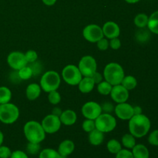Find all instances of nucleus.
I'll list each match as a JSON object with an SVG mask.
<instances>
[{
	"label": "nucleus",
	"instance_id": "nucleus-1",
	"mask_svg": "<svg viewBox=\"0 0 158 158\" xmlns=\"http://www.w3.org/2000/svg\"><path fill=\"white\" fill-rule=\"evenodd\" d=\"M151 126L150 119L143 114L134 115L128 123L130 134L135 138H141L146 136L151 129Z\"/></svg>",
	"mask_w": 158,
	"mask_h": 158
},
{
	"label": "nucleus",
	"instance_id": "nucleus-2",
	"mask_svg": "<svg viewBox=\"0 0 158 158\" xmlns=\"http://www.w3.org/2000/svg\"><path fill=\"white\" fill-rule=\"evenodd\" d=\"M26 140L31 143H40L46 138V132L41 123L35 120L26 122L23 127Z\"/></svg>",
	"mask_w": 158,
	"mask_h": 158
},
{
	"label": "nucleus",
	"instance_id": "nucleus-3",
	"mask_svg": "<svg viewBox=\"0 0 158 158\" xmlns=\"http://www.w3.org/2000/svg\"><path fill=\"white\" fill-rule=\"evenodd\" d=\"M124 77V70L119 63H110L103 69V77L105 80L112 86L120 84Z\"/></svg>",
	"mask_w": 158,
	"mask_h": 158
},
{
	"label": "nucleus",
	"instance_id": "nucleus-4",
	"mask_svg": "<svg viewBox=\"0 0 158 158\" xmlns=\"http://www.w3.org/2000/svg\"><path fill=\"white\" fill-rule=\"evenodd\" d=\"M61 83L60 74L54 70H49L43 74L40 80V86L46 93L55 91L59 89Z\"/></svg>",
	"mask_w": 158,
	"mask_h": 158
},
{
	"label": "nucleus",
	"instance_id": "nucleus-5",
	"mask_svg": "<svg viewBox=\"0 0 158 158\" xmlns=\"http://www.w3.org/2000/svg\"><path fill=\"white\" fill-rule=\"evenodd\" d=\"M19 117V110L14 103L0 104V121L5 124H12Z\"/></svg>",
	"mask_w": 158,
	"mask_h": 158
},
{
	"label": "nucleus",
	"instance_id": "nucleus-6",
	"mask_svg": "<svg viewBox=\"0 0 158 158\" xmlns=\"http://www.w3.org/2000/svg\"><path fill=\"white\" fill-rule=\"evenodd\" d=\"M96 129L103 133H109L117 127V120L110 114L102 113L95 120Z\"/></svg>",
	"mask_w": 158,
	"mask_h": 158
},
{
	"label": "nucleus",
	"instance_id": "nucleus-7",
	"mask_svg": "<svg viewBox=\"0 0 158 158\" xmlns=\"http://www.w3.org/2000/svg\"><path fill=\"white\" fill-rule=\"evenodd\" d=\"M62 77L67 84L70 86H77L83 78L78 66L69 64L65 66L62 70Z\"/></svg>",
	"mask_w": 158,
	"mask_h": 158
},
{
	"label": "nucleus",
	"instance_id": "nucleus-8",
	"mask_svg": "<svg viewBox=\"0 0 158 158\" xmlns=\"http://www.w3.org/2000/svg\"><path fill=\"white\" fill-rule=\"evenodd\" d=\"M78 68L83 77H91L97 72V61L91 56H84L80 59Z\"/></svg>",
	"mask_w": 158,
	"mask_h": 158
},
{
	"label": "nucleus",
	"instance_id": "nucleus-9",
	"mask_svg": "<svg viewBox=\"0 0 158 158\" xmlns=\"http://www.w3.org/2000/svg\"><path fill=\"white\" fill-rule=\"evenodd\" d=\"M83 35L85 40L92 43H97L104 36L102 28L96 24L86 26L83 30Z\"/></svg>",
	"mask_w": 158,
	"mask_h": 158
},
{
	"label": "nucleus",
	"instance_id": "nucleus-10",
	"mask_svg": "<svg viewBox=\"0 0 158 158\" xmlns=\"http://www.w3.org/2000/svg\"><path fill=\"white\" fill-rule=\"evenodd\" d=\"M41 124L46 134H52L60 131V129L61 128L62 123L60 121V117L51 114L46 116L43 118Z\"/></svg>",
	"mask_w": 158,
	"mask_h": 158
},
{
	"label": "nucleus",
	"instance_id": "nucleus-11",
	"mask_svg": "<svg viewBox=\"0 0 158 158\" xmlns=\"http://www.w3.org/2000/svg\"><path fill=\"white\" fill-rule=\"evenodd\" d=\"M7 63L12 69L17 71L28 65L25 53H23L19 51H14L10 52L8 55Z\"/></svg>",
	"mask_w": 158,
	"mask_h": 158
},
{
	"label": "nucleus",
	"instance_id": "nucleus-12",
	"mask_svg": "<svg viewBox=\"0 0 158 158\" xmlns=\"http://www.w3.org/2000/svg\"><path fill=\"white\" fill-rule=\"evenodd\" d=\"M82 114L86 119L95 120L102 114L101 106L97 102H86L82 106Z\"/></svg>",
	"mask_w": 158,
	"mask_h": 158
},
{
	"label": "nucleus",
	"instance_id": "nucleus-13",
	"mask_svg": "<svg viewBox=\"0 0 158 158\" xmlns=\"http://www.w3.org/2000/svg\"><path fill=\"white\" fill-rule=\"evenodd\" d=\"M114 112L119 119L123 120H128L134 115V106L127 102L122 103H117L114 107Z\"/></svg>",
	"mask_w": 158,
	"mask_h": 158
},
{
	"label": "nucleus",
	"instance_id": "nucleus-14",
	"mask_svg": "<svg viewBox=\"0 0 158 158\" xmlns=\"http://www.w3.org/2000/svg\"><path fill=\"white\" fill-rule=\"evenodd\" d=\"M110 94L112 100L117 103H125L129 98V90H127L121 84L113 86Z\"/></svg>",
	"mask_w": 158,
	"mask_h": 158
},
{
	"label": "nucleus",
	"instance_id": "nucleus-15",
	"mask_svg": "<svg viewBox=\"0 0 158 158\" xmlns=\"http://www.w3.org/2000/svg\"><path fill=\"white\" fill-rule=\"evenodd\" d=\"M102 30H103V35L109 40L117 38L120 34V27L117 23L113 21H108L105 23L102 27Z\"/></svg>",
	"mask_w": 158,
	"mask_h": 158
},
{
	"label": "nucleus",
	"instance_id": "nucleus-16",
	"mask_svg": "<svg viewBox=\"0 0 158 158\" xmlns=\"http://www.w3.org/2000/svg\"><path fill=\"white\" fill-rule=\"evenodd\" d=\"M75 150V144L70 140H65L60 143L58 147V153L62 158H66Z\"/></svg>",
	"mask_w": 158,
	"mask_h": 158
},
{
	"label": "nucleus",
	"instance_id": "nucleus-17",
	"mask_svg": "<svg viewBox=\"0 0 158 158\" xmlns=\"http://www.w3.org/2000/svg\"><path fill=\"white\" fill-rule=\"evenodd\" d=\"M60 119L62 124H64L66 126H72L77 122V115L75 111L72 110H66L63 111Z\"/></svg>",
	"mask_w": 158,
	"mask_h": 158
},
{
	"label": "nucleus",
	"instance_id": "nucleus-18",
	"mask_svg": "<svg viewBox=\"0 0 158 158\" xmlns=\"http://www.w3.org/2000/svg\"><path fill=\"white\" fill-rule=\"evenodd\" d=\"M88 140L93 146H100L104 140V133L97 129H94L89 133Z\"/></svg>",
	"mask_w": 158,
	"mask_h": 158
},
{
	"label": "nucleus",
	"instance_id": "nucleus-19",
	"mask_svg": "<svg viewBox=\"0 0 158 158\" xmlns=\"http://www.w3.org/2000/svg\"><path fill=\"white\" fill-rule=\"evenodd\" d=\"M42 88L37 83H31L27 86L26 90V97L29 100H35L40 97L41 94Z\"/></svg>",
	"mask_w": 158,
	"mask_h": 158
},
{
	"label": "nucleus",
	"instance_id": "nucleus-20",
	"mask_svg": "<svg viewBox=\"0 0 158 158\" xmlns=\"http://www.w3.org/2000/svg\"><path fill=\"white\" fill-rule=\"evenodd\" d=\"M79 90L83 94H89L94 89L95 83L92 77H84L82 78L80 82L78 84Z\"/></svg>",
	"mask_w": 158,
	"mask_h": 158
},
{
	"label": "nucleus",
	"instance_id": "nucleus-21",
	"mask_svg": "<svg viewBox=\"0 0 158 158\" xmlns=\"http://www.w3.org/2000/svg\"><path fill=\"white\" fill-rule=\"evenodd\" d=\"M134 158H150V153L148 148L143 144H136L132 148Z\"/></svg>",
	"mask_w": 158,
	"mask_h": 158
},
{
	"label": "nucleus",
	"instance_id": "nucleus-22",
	"mask_svg": "<svg viewBox=\"0 0 158 158\" xmlns=\"http://www.w3.org/2000/svg\"><path fill=\"white\" fill-rule=\"evenodd\" d=\"M148 27L151 32L158 35V10L153 12L149 16Z\"/></svg>",
	"mask_w": 158,
	"mask_h": 158
},
{
	"label": "nucleus",
	"instance_id": "nucleus-23",
	"mask_svg": "<svg viewBox=\"0 0 158 158\" xmlns=\"http://www.w3.org/2000/svg\"><path fill=\"white\" fill-rule=\"evenodd\" d=\"M120 84L124 86L127 90H131L137 86V79L133 76H127V77H123Z\"/></svg>",
	"mask_w": 158,
	"mask_h": 158
},
{
	"label": "nucleus",
	"instance_id": "nucleus-24",
	"mask_svg": "<svg viewBox=\"0 0 158 158\" xmlns=\"http://www.w3.org/2000/svg\"><path fill=\"white\" fill-rule=\"evenodd\" d=\"M148 19H149V16L147 15L146 14L139 13L134 18V24L137 27L140 28V29H143L146 26H148Z\"/></svg>",
	"mask_w": 158,
	"mask_h": 158
},
{
	"label": "nucleus",
	"instance_id": "nucleus-25",
	"mask_svg": "<svg viewBox=\"0 0 158 158\" xmlns=\"http://www.w3.org/2000/svg\"><path fill=\"white\" fill-rule=\"evenodd\" d=\"M12 99V92L6 86H0V104L9 103Z\"/></svg>",
	"mask_w": 158,
	"mask_h": 158
},
{
	"label": "nucleus",
	"instance_id": "nucleus-26",
	"mask_svg": "<svg viewBox=\"0 0 158 158\" xmlns=\"http://www.w3.org/2000/svg\"><path fill=\"white\" fill-rule=\"evenodd\" d=\"M122 145L127 149H132L136 145V139L131 134H126L122 137Z\"/></svg>",
	"mask_w": 158,
	"mask_h": 158
},
{
	"label": "nucleus",
	"instance_id": "nucleus-27",
	"mask_svg": "<svg viewBox=\"0 0 158 158\" xmlns=\"http://www.w3.org/2000/svg\"><path fill=\"white\" fill-rule=\"evenodd\" d=\"M106 148L110 154H117L122 149V144L116 139H112L107 142Z\"/></svg>",
	"mask_w": 158,
	"mask_h": 158
},
{
	"label": "nucleus",
	"instance_id": "nucleus-28",
	"mask_svg": "<svg viewBox=\"0 0 158 158\" xmlns=\"http://www.w3.org/2000/svg\"><path fill=\"white\" fill-rule=\"evenodd\" d=\"M39 158H62V157L56 150L52 148H46L40 151Z\"/></svg>",
	"mask_w": 158,
	"mask_h": 158
},
{
	"label": "nucleus",
	"instance_id": "nucleus-29",
	"mask_svg": "<svg viewBox=\"0 0 158 158\" xmlns=\"http://www.w3.org/2000/svg\"><path fill=\"white\" fill-rule=\"evenodd\" d=\"M113 86L107 81H102L97 84V91L101 95L107 96L110 94Z\"/></svg>",
	"mask_w": 158,
	"mask_h": 158
},
{
	"label": "nucleus",
	"instance_id": "nucleus-30",
	"mask_svg": "<svg viewBox=\"0 0 158 158\" xmlns=\"http://www.w3.org/2000/svg\"><path fill=\"white\" fill-rule=\"evenodd\" d=\"M18 73L20 79L22 80H27L33 76L32 69H31V68L28 65L22 68V69H20L19 70H18Z\"/></svg>",
	"mask_w": 158,
	"mask_h": 158
},
{
	"label": "nucleus",
	"instance_id": "nucleus-31",
	"mask_svg": "<svg viewBox=\"0 0 158 158\" xmlns=\"http://www.w3.org/2000/svg\"><path fill=\"white\" fill-rule=\"evenodd\" d=\"M48 100H49V102L51 104L56 105L61 101V95L56 90L51 91V92L49 93V95H48Z\"/></svg>",
	"mask_w": 158,
	"mask_h": 158
},
{
	"label": "nucleus",
	"instance_id": "nucleus-32",
	"mask_svg": "<svg viewBox=\"0 0 158 158\" xmlns=\"http://www.w3.org/2000/svg\"><path fill=\"white\" fill-rule=\"evenodd\" d=\"M26 151H27L28 154H32V155L37 154L38 153L40 152V143H31V142H29L28 144L26 145Z\"/></svg>",
	"mask_w": 158,
	"mask_h": 158
},
{
	"label": "nucleus",
	"instance_id": "nucleus-33",
	"mask_svg": "<svg viewBox=\"0 0 158 158\" xmlns=\"http://www.w3.org/2000/svg\"><path fill=\"white\" fill-rule=\"evenodd\" d=\"M82 128L83 131L86 133H89L94 129H96V125H95V120H89V119H86L83 122L82 124Z\"/></svg>",
	"mask_w": 158,
	"mask_h": 158
},
{
	"label": "nucleus",
	"instance_id": "nucleus-34",
	"mask_svg": "<svg viewBox=\"0 0 158 158\" xmlns=\"http://www.w3.org/2000/svg\"><path fill=\"white\" fill-rule=\"evenodd\" d=\"M29 67L31 68L32 71V74L33 76H38L41 73L42 70H43V65L38 62L36 61L33 62V63H29Z\"/></svg>",
	"mask_w": 158,
	"mask_h": 158
},
{
	"label": "nucleus",
	"instance_id": "nucleus-35",
	"mask_svg": "<svg viewBox=\"0 0 158 158\" xmlns=\"http://www.w3.org/2000/svg\"><path fill=\"white\" fill-rule=\"evenodd\" d=\"M25 56L27 60L28 64H29V63L36 61L37 59H38V54L35 50H29L25 53Z\"/></svg>",
	"mask_w": 158,
	"mask_h": 158
},
{
	"label": "nucleus",
	"instance_id": "nucleus-36",
	"mask_svg": "<svg viewBox=\"0 0 158 158\" xmlns=\"http://www.w3.org/2000/svg\"><path fill=\"white\" fill-rule=\"evenodd\" d=\"M148 142L153 146H158V130H155L150 134Z\"/></svg>",
	"mask_w": 158,
	"mask_h": 158
},
{
	"label": "nucleus",
	"instance_id": "nucleus-37",
	"mask_svg": "<svg viewBox=\"0 0 158 158\" xmlns=\"http://www.w3.org/2000/svg\"><path fill=\"white\" fill-rule=\"evenodd\" d=\"M116 158H134L133 157L132 151H129L128 149H121L117 154Z\"/></svg>",
	"mask_w": 158,
	"mask_h": 158
},
{
	"label": "nucleus",
	"instance_id": "nucleus-38",
	"mask_svg": "<svg viewBox=\"0 0 158 158\" xmlns=\"http://www.w3.org/2000/svg\"><path fill=\"white\" fill-rule=\"evenodd\" d=\"M12 151L9 147L0 146V158H10Z\"/></svg>",
	"mask_w": 158,
	"mask_h": 158
},
{
	"label": "nucleus",
	"instance_id": "nucleus-39",
	"mask_svg": "<svg viewBox=\"0 0 158 158\" xmlns=\"http://www.w3.org/2000/svg\"><path fill=\"white\" fill-rule=\"evenodd\" d=\"M97 43V48H98L100 50H102V51L106 50L110 46L109 41H108L107 39H105V38H102L101 40H99Z\"/></svg>",
	"mask_w": 158,
	"mask_h": 158
},
{
	"label": "nucleus",
	"instance_id": "nucleus-40",
	"mask_svg": "<svg viewBox=\"0 0 158 158\" xmlns=\"http://www.w3.org/2000/svg\"><path fill=\"white\" fill-rule=\"evenodd\" d=\"M100 106H101L102 112L103 111L106 114H110L114 110V106L110 102H105L104 103H103Z\"/></svg>",
	"mask_w": 158,
	"mask_h": 158
},
{
	"label": "nucleus",
	"instance_id": "nucleus-41",
	"mask_svg": "<svg viewBox=\"0 0 158 158\" xmlns=\"http://www.w3.org/2000/svg\"><path fill=\"white\" fill-rule=\"evenodd\" d=\"M110 43V46L112 49H114V50H117V49H119L121 46V42L119 40L118 37L117 38H114L111 39Z\"/></svg>",
	"mask_w": 158,
	"mask_h": 158
},
{
	"label": "nucleus",
	"instance_id": "nucleus-42",
	"mask_svg": "<svg viewBox=\"0 0 158 158\" xmlns=\"http://www.w3.org/2000/svg\"><path fill=\"white\" fill-rule=\"evenodd\" d=\"M10 158H29V157L24 151L17 150V151L12 152Z\"/></svg>",
	"mask_w": 158,
	"mask_h": 158
},
{
	"label": "nucleus",
	"instance_id": "nucleus-43",
	"mask_svg": "<svg viewBox=\"0 0 158 158\" xmlns=\"http://www.w3.org/2000/svg\"><path fill=\"white\" fill-rule=\"evenodd\" d=\"M10 80L14 83H19L20 82V80H22L20 79L19 76L18 71L15 70L10 74Z\"/></svg>",
	"mask_w": 158,
	"mask_h": 158
},
{
	"label": "nucleus",
	"instance_id": "nucleus-44",
	"mask_svg": "<svg viewBox=\"0 0 158 158\" xmlns=\"http://www.w3.org/2000/svg\"><path fill=\"white\" fill-rule=\"evenodd\" d=\"M91 77H92V79L94 80L95 84H98L100 82L103 81V76H102L101 73H100L98 72H96Z\"/></svg>",
	"mask_w": 158,
	"mask_h": 158
},
{
	"label": "nucleus",
	"instance_id": "nucleus-45",
	"mask_svg": "<svg viewBox=\"0 0 158 158\" xmlns=\"http://www.w3.org/2000/svg\"><path fill=\"white\" fill-rule=\"evenodd\" d=\"M62 113H63V111H62L61 108L60 107H54L52 110V114H53V115L56 116V117H59L61 116Z\"/></svg>",
	"mask_w": 158,
	"mask_h": 158
},
{
	"label": "nucleus",
	"instance_id": "nucleus-46",
	"mask_svg": "<svg viewBox=\"0 0 158 158\" xmlns=\"http://www.w3.org/2000/svg\"><path fill=\"white\" fill-rule=\"evenodd\" d=\"M56 1L57 0H42V2L47 6H53V5H55V3L56 2Z\"/></svg>",
	"mask_w": 158,
	"mask_h": 158
},
{
	"label": "nucleus",
	"instance_id": "nucleus-47",
	"mask_svg": "<svg viewBox=\"0 0 158 158\" xmlns=\"http://www.w3.org/2000/svg\"><path fill=\"white\" fill-rule=\"evenodd\" d=\"M134 115H137V114H142L141 107H140V106H134Z\"/></svg>",
	"mask_w": 158,
	"mask_h": 158
},
{
	"label": "nucleus",
	"instance_id": "nucleus-48",
	"mask_svg": "<svg viewBox=\"0 0 158 158\" xmlns=\"http://www.w3.org/2000/svg\"><path fill=\"white\" fill-rule=\"evenodd\" d=\"M3 141H4V134H3V133L0 131V146L2 145Z\"/></svg>",
	"mask_w": 158,
	"mask_h": 158
},
{
	"label": "nucleus",
	"instance_id": "nucleus-49",
	"mask_svg": "<svg viewBox=\"0 0 158 158\" xmlns=\"http://www.w3.org/2000/svg\"><path fill=\"white\" fill-rule=\"evenodd\" d=\"M124 1L130 4H134V3H137L138 2H140V0H124Z\"/></svg>",
	"mask_w": 158,
	"mask_h": 158
}]
</instances>
